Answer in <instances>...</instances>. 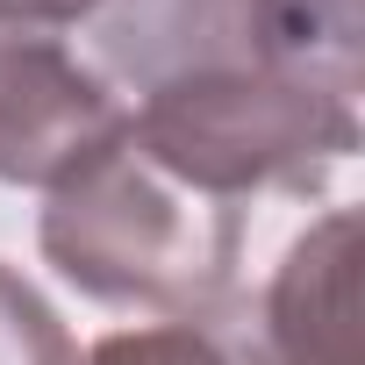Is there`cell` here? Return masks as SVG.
I'll list each match as a JSON object with an SVG mask.
<instances>
[{
  "label": "cell",
  "mask_w": 365,
  "mask_h": 365,
  "mask_svg": "<svg viewBox=\"0 0 365 365\" xmlns=\"http://www.w3.org/2000/svg\"><path fill=\"white\" fill-rule=\"evenodd\" d=\"M101 0H0V15L15 22H36V29H65V22H86Z\"/></svg>",
  "instance_id": "obj_9"
},
{
  "label": "cell",
  "mask_w": 365,
  "mask_h": 365,
  "mask_svg": "<svg viewBox=\"0 0 365 365\" xmlns=\"http://www.w3.org/2000/svg\"><path fill=\"white\" fill-rule=\"evenodd\" d=\"M129 143L194 194L244 208L258 194H322L358 150V108L251 58L150 86L129 108Z\"/></svg>",
  "instance_id": "obj_2"
},
{
  "label": "cell",
  "mask_w": 365,
  "mask_h": 365,
  "mask_svg": "<svg viewBox=\"0 0 365 365\" xmlns=\"http://www.w3.org/2000/svg\"><path fill=\"white\" fill-rule=\"evenodd\" d=\"M72 365H279V358L258 336V322L201 308V315H165V322H143V329H115Z\"/></svg>",
  "instance_id": "obj_7"
},
{
  "label": "cell",
  "mask_w": 365,
  "mask_h": 365,
  "mask_svg": "<svg viewBox=\"0 0 365 365\" xmlns=\"http://www.w3.org/2000/svg\"><path fill=\"white\" fill-rule=\"evenodd\" d=\"M72 358L79 351H72L65 322L51 315V301L22 272L0 265V365H72Z\"/></svg>",
  "instance_id": "obj_8"
},
{
  "label": "cell",
  "mask_w": 365,
  "mask_h": 365,
  "mask_svg": "<svg viewBox=\"0 0 365 365\" xmlns=\"http://www.w3.org/2000/svg\"><path fill=\"white\" fill-rule=\"evenodd\" d=\"M101 79H122L136 101L187 72L251 65L258 58V0H101L86 15Z\"/></svg>",
  "instance_id": "obj_4"
},
{
  "label": "cell",
  "mask_w": 365,
  "mask_h": 365,
  "mask_svg": "<svg viewBox=\"0 0 365 365\" xmlns=\"http://www.w3.org/2000/svg\"><path fill=\"white\" fill-rule=\"evenodd\" d=\"M258 336L279 365H358V215L336 208L301 230L265 287Z\"/></svg>",
  "instance_id": "obj_5"
},
{
  "label": "cell",
  "mask_w": 365,
  "mask_h": 365,
  "mask_svg": "<svg viewBox=\"0 0 365 365\" xmlns=\"http://www.w3.org/2000/svg\"><path fill=\"white\" fill-rule=\"evenodd\" d=\"M43 258L93 301L201 315L230 294L244 251V208L194 194L129 143V122L108 150H93L72 179H58L43 222Z\"/></svg>",
  "instance_id": "obj_1"
},
{
  "label": "cell",
  "mask_w": 365,
  "mask_h": 365,
  "mask_svg": "<svg viewBox=\"0 0 365 365\" xmlns=\"http://www.w3.org/2000/svg\"><path fill=\"white\" fill-rule=\"evenodd\" d=\"M129 108L115 86L65 51L58 29L0 15V179L58 187L122 136Z\"/></svg>",
  "instance_id": "obj_3"
},
{
  "label": "cell",
  "mask_w": 365,
  "mask_h": 365,
  "mask_svg": "<svg viewBox=\"0 0 365 365\" xmlns=\"http://www.w3.org/2000/svg\"><path fill=\"white\" fill-rule=\"evenodd\" d=\"M251 36H258V65L358 108V58H365L358 0H258Z\"/></svg>",
  "instance_id": "obj_6"
}]
</instances>
